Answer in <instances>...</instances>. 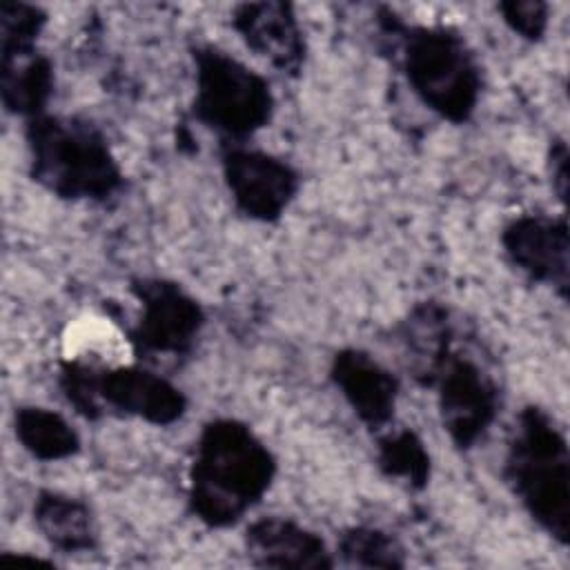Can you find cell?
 Masks as SVG:
<instances>
[{
  "instance_id": "obj_1",
  "label": "cell",
  "mask_w": 570,
  "mask_h": 570,
  "mask_svg": "<svg viewBox=\"0 0 570 570\" xmlns=\"http://www.w3.org/2000/svg\"><path fill=\"white\" fill-rule=\"evenodd\" d=\"M274 472L272 452L245 423L216 419L196 443L189 505L207 525H232L267 492Z\"/></svg>"
},
{
  "instance_id": "obj_12",
  "label": "cell",
  "mask_w": 570,
  "mask_h": 570,
  "mask_svg": "<svg viewBox=\"0 0 570 570\" xmlns=\"http://www.w3.org/2000/svg\"><path fill=\"white\" fill-rule=\"evenodd\" d=\"M332 379L354 414L370 428H383L396 405L399 381L374 356L343 350L332 361Z\"/></svg>"
},
{
  "instance_id": "obj_11",
  "label": "cell",
  "mask_w": 570,
  "mask_h": 570,
  "mask_svg": "<svg viewBox=\"0 0 570 570\" xmlns=\"http://www.w3.org/2000/svg\"><path fill=\"white\" fill-rule=\"evenodd\" d=\"M234 29L247 47L281 73H296L305 58V42L292 4L245 2L234 9Z\"/></svg>"
},
{
  "instance_id": "obj_13",
  "label": "cell",
  "mask_w": 570,
  "mask_h": 570,
  "mask_svg": "<svg viewBox=\"0 0 570 570\" xmlns=\"http://www.w3.org/2000/svg\"><path fill=\"white\" fill-rule=\"evenodd\" d=\"M247 554L263 568H332L323 539L283 517H263L245 532Z\"/></svg>"
},
{
  "instance_id": "obj_3",
  "label": "cell",
  "mask_w": 570,
  "mask_h": 570,
  "mask_svg": "<svg viewBox=\"0 0 570 570\" xmlns=\"http://www.w3.org/2000/svg\"><path fill=\"white\" fill-rule=\"evenodd\" d=\"M505 479L528 514L561 543L570 534V456L552 416L525 407L514 423Z\"/></svg>"
},
{
  "instance_id": "obj_17",
  "label": "cell",
  "mask_w": 570,
  "mask_h": 570,
  "mask_svg": "<svg viewBox=\"0 0 570 570\" xmlns=\"http://www.w3.org/2000/svg\"><path fill=\"white\" fill-rule=\"evenodd\" d=\"M405 347L410 354V370L421 383L432 385L439 367L450 356L452 330L448 309L436 303H423L405 321Z\"/></svg>"
},
{
  "instance_id": "obj_2",
  "label": "cell",
  "mask_w": 570,
  "mask_h": 570,
  "mask_svg": "<svg viewBox=\"0 0 570 570\" xmlns=\"http://www.w3.org/2000/svg\"><path fill=\"white\" fill-rule=\"evenodd\" d=\"M31 178L65 200H105L122 185L120 165L89 120L40 114L27 120Z\"/></svg>"
},
{
  "instance_id": "obj_23",
  "label": "cell",
  "mask_w": 570,
  "mask_h": 570,
  "mask_svg": "<svg viewBox=\"0 0 570 570\" xmlns=\"http://www.w3.org/2000/svg\"><path fill=\"white\" fill-rule=\"evenodd\" d=\"M550 174H552V183H557V191L559 198H566V187H568V151H566V142L557 140L552 145L550 151Z\"/></svg>"
},
{
  "instance_id": "obj_10",
  "label": "cell",
  "mask_w": 570,
  "mask_h": 570,
  "mask_svg": "<svg viewBox=\"0 0 570 570\" xmlns=\"http://www.w3.org/2000/svg\"><path fill=\"white\" fill-rule=\"evenodd\" d=\"M503 249L532 281L568 292V227L566 220L550 216H519L501 234Z\"/></svg>"
},
{
  "instance_id": "obj_20",
  "label": "cell",
  "mask_w": 570,
  "mask_h": 570,
  "mask_svg": "<svg viewBox=\"0 0 570 570\" xmlns=\"http://www.w3.org/2000/svg\"><path fill=\"white\" fill-rule=\"evenodd\" d=\"M338 552L347 566L401 568L403 550L387 532L376 528H350L338 539Z\"/></svg>"
},
{
  "instance_id": "obj_14",
  "label": "cell",
  "mask_w": 570,
  "mask_h": 570,
  "mask_svg": "<svg viewBox=\"0 0 570 570\" xmlns=\"http://www.w3.org/2000/svg\"><path fill=\"white\" fill-rule=\"evenodd\" d=\"M62 361L96 370H114L134 363V341L107 316L85 314L71 321L62 334Z\"/></svg>"
},
{
  "instance_id": "obj_22",
  "label": "cell",
  "mask_w": 570,
  "mask_h": 570,
  "mask_svg": "<svg viewBox=\"0 0 570 570\" xmlns=\"http://www.w3.org/2000/svg\"><path fill=\"white\" fill-rule=\"evenodd\" d=\"M499 11L503 13V20L510 24V29L528 40H539L546 31L548 7L543 2L510 0V2H501Z\"/></svg>"
},
{
  "instance_id": "obj_18",
  "label": "cell",
  "mask_w": 570,
  "mask_h": 570,
  "mask_svg": "<svg viewBox=\"0 0 570 570\" xmlns=\"http://www.w3.org/2000/svg\"><path fill=\"white\" fill-rule=\"evenodd\" d=\"M16 425V439L22 443V448L40 459V461H56L71 456L80 439L76 430L53 410L47 407H20L13 416Z\"/></svg>"
},
{
  "instance_id": "obj_15",
  "label": "cell",
  "mask_w": 570,
  "mask_h": 570,
  "mask_svg": "<svg viewBox=\"0 0 570 570\" xmlns=\"http://www.w3.org/2000/svg\"><path fill=\"white\" fill-rule=\"evenodd\" d=\"M33 521L42 537L62 552H85L96 546V525L87 503L45 490L33 503Z\"/></svg>"
},
{
  "instance_id": "obj_8",
  "label": "cell",
  "mask_w": 570,
  "mask_h": 570,
  "mask_svg": "<svg viewBox=\"0 0 570 570\" xmlns=\"http://www.w3.org/2000/svg\"><path fill=\"white\" fill-rule=\"evenodd\" d=\"M131 292L142 309L134 343L165 354H180L194 345L205 314L183 287L165 278H140L134 281Z\"/></svg>"
},
{
  "instance_id": "obj_7",
  "label": "cell",
  "mask_w": 570,
  "mask_h": 570,
  "mask_svg": "<svg viewBox=\"0 0 570 570\" xmlns=\"http://www.w3.org/2000/svg\"><path fill=\"white\" fill-rule=\"evenodd\" d=\"M220 163L236 207L249 218L276 220L296 196L298 174L272 154L229 145Z\"/></svg>"
},
{
  "instance_id": "obj_5",
  "label": "cell",
  "mask_w": 570,
  "mask_h": 570,
  "mask_svg": "<svg viewBox=\"0 0 570 570\" xmlns=\"http://www.w3.org/2000/svg\"><path fill=\"white\" fill-rule=\"evenodd\" d=\"M194 58V114L203 125L240 140L269 122L274 96L263 76L216 47L198 49Z\"/></svg>"
},
{
  "instance_id": "obj_6",
  "label": "cell",
  "mask_w": 570,
  "mask_h": 570,
  "mask_svg": "<svg viewBox=\"0 0 570 570\" xmlns=\"http://www.w3.org/2000/svg\"><path fill=\"white\" fill-rule=\"evenodd\" d=\"M432 385L439 390V412L450 439L456 448H472L499 410V390L492 376L470 356L450 352Z\"/></svg>"
},
{
  "instance_id": "obj_19",
  "label": "cell",
  "mask_w": 570,
  "mask_h": 570,
  "mask_svg": "<svg viewBox=\"0 0 570 570\" xmlns=\"http://www.w3.org/2000/svg\"><path fill=\"white\" fill-rule=\"evenodd\" d=\"M379 468L390 479H401L410 488H423L430 476V454L423 441L407 428L385 434L379 441Z\"/></svg>"
},
{
  "instance_id": "obj_9",
  "label": "cell",
  "mask_w": 570,
  "mask_h": 570,
  "mask_svg": "<svg viewBox=\"0 0 570 570\" xmlns=\"http://www.w3.org/2000/svg\"><path fill=\"white\" fill-rule=\"evenodd\" d=\"M96 394L102 412L105 407H111L156 425L174 423L187 407V401L176 385L156 372L136 367L134 363L114 370H98Z\"/></svg>"
},
{
  "instance_id": "obj_4",
  "label": "cell",
  "mask_w": 570,
  "mask_h": 570,
  "mask_svg": "<svg viewBox=\"0 0 570 570\" xmlns=\"http://www.w3.org/2000/svg\"><path fill=\"white\" fill-rule=\"evenodd\" d=\"M403 69L414 94L441 118L472 116L481 73L465 40L445 27H414L403 36Z\"/></svg>"
},
{
  "instance_id": "obj_21",
  "label": "cell",
  "mask_w": 570,
  "mask_h": 570,
  "mask_svg": "<svg viewBox=\"0 0 570 570\" xmlns=\"http://www.w3.org/2000/svg\"><path fill=\"white\" fill-rule=\"evenodd\" d=\"M45 13L24 2L4 0L0 4V49L2 58L36 51L38 33L45 27Z\"/></svg>"
},
{
  "instance_id": "obj_16",
  "label": "cell",
  "mask_w": 570,
  "mask_h": 570,
  "mask_svg": "<svg viewBox=\"0 0 570 570\" xmlns=\"http://www.w3.org/2000/svg\"><path fill=\"white\" fill-rule=\"evenodd\" d=\"M2 105L11 114L36 118L53 94V69L38 51L2 58Z\"/></svg>"
}]
</instances>
